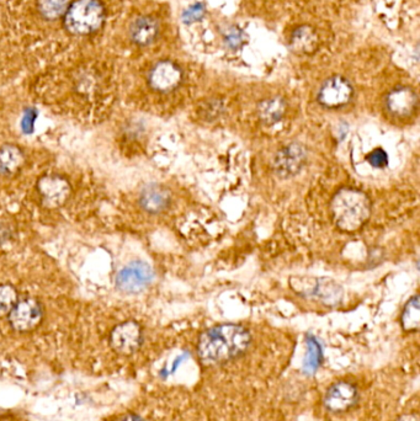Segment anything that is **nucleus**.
Returning <instances> with one entry per match:
<instances>
[{
  "label": "nucleus",
  "instance_id": "obj_1",
  "mask_svg": "<svg viewBox=\"0 0 420 421\" xmlns=\"http://www.w3.org/2000/svg\"><path fill=\"white\" fill-rule=\"evenodd\" d=\"M251 334L238 324H220L207 329L197 343V355L206 365H220L246 352Z\"/></svg>",
  "mask_w": 420,
  "mask_h": 421
},
{
  "label": "nucleus",
  "instance_id": "obj_2",
  "mask_svg": "<svg viewBox=\"0 0 420 421\" xmlns=\"http://www.w3.org/2000/svg\"><path fill=\"white\" fill-rule=\"evenodd\" d=\"M332 216L340 231H359L371 216V201L364 191L351 187L339 190L332 199Z\"/></svg>",
  "mask_w": 420,
  "mask_h": 421
},
{
  "label": "nucleus",
  "instance_id": "obj_3",
  "mask_svg": "<svg viewBox=\"0 0 420 421\" xmlns=\"http://www.w3.org/2000/svg\"><path fill=\"white\" fill-rule=\"evenodd\" d=\"M108 20V9L103 0H73L63 21L69 36L89 37L103 29Z\"/></svg>",
  "mask_w": 420,
  "mask_h": 421
},
{
  "label": "nucleus",
  "instance_id": "obj_4",
  "mask_svg": "<svg viewBox=\"0 0 420 421\" xmlns=\"http://www.w3.org/2000/svg\"><path fill=\"white\" fill-rule=\"evenodd\" d=\"M153 278V269L147 262H134L118 271L115 283L118 291L136 294L148 287Z\"/></svg>",
  "mask_w": 420,
  "mask_h": 421
},
{
  "label": "nucleus",
  "instance_id": "obj_5",
  "mask_svg": "<svg viewBox=\"0 0 420 421\" xmlns=\"http://www.w3.org/2000/svg\"><path fill=\"white\" fill-rule=\"evenodd\" d=\"M308 152L303 144L298 142L287 144L275 155L272 168L281 179H288L298 175L307 163Z\"/></svg>",
  "mask_w": 420,
  "mask_h": 421
},
{
  "label": "nucleus",
  "instance_id": "obj_6",
  "mask_svg": "<svg viewBox=\"0 0 420 421\" xmlns=\"http://www.w3.org/2000/svg\"><path fill=\"white\" fill-rule=\"evenodd\" d=\"M144 343L142 328L137 322L127 320L118 324L110 333V346L118 355L136 354Z\"/></svg>",
  "mask_w": 420,
  "mask_h": 421
},
{
  "label": "nucleus",
  "instance_id": "obj_7",
  "mask_svg": "<svg viewBox=\"0 0 420 421\" xmlns=\"http://www.w3.org/2000/svg\"><path fill=\"white\" fill-rule=\"evenodd\" d=\"M354 89L346 78L335 76L323 83L318 93V103L327 108H340L353 99Z\"/></svg>",
  "mask_w": 420,
  "mask_h": 421
},
{
  "label": "nucleus",
  "instance_id": "obj_8",
  "mask_svg": "<svg viewBox=\"0 0 420 421\" xmlns=\"http://www.w3.org/2000/svg\"><path fill=\"white\" fill-rule=\"evenodd\" d=\"M42 320L41 304L34 298L18 301L9 313L11 328L19 333H29L36 329Z\"/></svg>",
  "mask_w": 420,
  "mask_h": 421
},
{
  "label": "nucleus",
  "instance_id": "obj_9",
  "mask_svg": "<svg viewBox=\"0 0 420 421\" xmlns=\"http://www.w3.org/2000/svg\"><path fill=\"white\" fill-rule=\"evenodd\" d=\"M183 71L176 63L160 61L149 72V85L159 93H169L183 82Z\"/></svg>",
  "mask_w": 420,
  "mask_h": 421
},
{
  "label": "nucleus",
  "instance_id": "obj_10",
  "mask_svg": "<svg viewBox=\"0 0 420 421\" xmlns=\"http://www.w3.org/2000/svg\"><path fill=\"white\" fill-rule=\"evenodd\" d=\"M359 390L349 382H338L332 385L324 397V406L332 413H344L356 406Z\"/></svg>",
  "mask_w": 420,
  "mask_h": 421
},
{
  "label": "nucleus",
  "instance_id": "obj_11",
  "mask_svg": "<svg viewBox=\"0 0 420 421\" xmlns=\"http://www.w3.org/2000/svg\"><path fill=\"white\" fill-rule=\"evenodd\" d=\"M38 191L43 205L55 208L66 204L71 195V185L59 176L50 175L38 181Z\"/></svg>",
  "mask_w": 420,
  "mask_h": 421
},
{
  "label": "nucleus",
  "instance_id": "obj_12",
  "mask_svg": "<svg viewBox=\"0 0 420 421\" xmlns=\"http://www.w3.org/2000/svg\"><path fill=\"white\" fill-rule=\"evenodd\" d=\"M386 106L397 117H408L418 106V97L410 87H396L387 95Z\"/></svg>",
  "mask_w": 420,
  "mask_h": 421
},
{
  "label": "nucleus",
  "instance_id": "obj_13",
  "mask_svg": "<svg viewBox=\"0 0 420 421\" xmlns=\"http://www.w3.org/2000/svg\"><path fill=\"white\" fill-rule=\"evenodd\" d=\"M158 34V21L152 16H139L130 25V38L137 46H149L155 41Z\"/></svg>",
  "mask_w": 420,
  "mask_h": 421
},
{
  "label": "nucleus",
  "instance_id": "obj_14",
  "mask_svg": "<svg viewBox=\"0 0 420 421\" xmlns=\"http://www.w3.org/2000/svg\"><path fill=\"white\" fill-rule=\"evenodd\" d=\"M170 204L169 191L163 186L149 185L139 196V205L148 213H160L168 208Z\"/></svg>",
  "mask_w": 420,
  "mask_h": 421
},
{
  "label": "nucleus",
  "instance_id": "obj_15",
  "mask_svg": "<svg viewBox=\"0 0 420 421\" xmlns=\"http://www.w3.org/2000/svg\"><path fill=\"white\" fill-rule=\"evenodd\" d=\"M317 32L311 26H300L291 36V50L298 55H311L317 50Z\"/></svg>",
  "mask_w": 420,
  "mask_h": 421
},
{
  "label": "nucleus",
  "instance_id": "obj_16",
  "mask_svg": "<svg viewBox=\"0 0 420 421\" xmlns=\"http://www.w3.org/2000/svg\"><path fill=\"white\" fill-rule=\"evenodd\" d=\"M25 158L21 149L13 144L0 148V175L11 176L16 174L24 165Z\"/></svg>",
  "mask_w": 420,
  "mask_h": 421
},
{
  "label": "nucleus",
  "instance_id": "obj_17",
  "mask_svg": "<svg viewBox=\"0 0 420 421\" xmlns=\"http://www.w3.org/2000/svg\"><path fill=\"white\" fill-rule=\"evenodd\" d=\"M343 287L332 278H317L313 296L318 297L326 306H337L343 299Z\"/></svg>",
  "mask_w": 420,
  "mask_h": 421
},
{
  "label": "nucleus",
  "instance_id": "obj_18",
  "mask_svg": "<svg viewBox=\"0 0 420 421\" xmlns=\"http://www.w3.org/2000/svg\"><path fill=\"white\" fill-rule=\"evenodd\" d=\"M286 103L280 97L267 99L259 104L258 115L264 124H275L281 121L286 113Z\"/></svg>",
  "mask_w": 420,
  "mask_h": 421
},
{
  "label": "nucleus",
  "instance_id": "obj_19",
  "mask_svg": "<svg viewBox=\"0 0 420 421\" xmlns=\"http://www.w3.org/2000/svg\"><path fill=\"white\" fill-rule=\"evenodd\" d=\"M402 327L405 331H416L420 324L419 296H413L403 308L402 312Z\"/></svg>",
  "mask_w": 420,
  "mask_h": 421
},
{
  "label": "nucleus",
  "instance_id": "obj_20",
  "mask_svg": "<svg viewBox=\"0 0 420 421\" xmlns=\"http://www.w3.org/2000/svg\"><path fill=\"white\" fill-rule=\"evenodd\" d=\"M18 304V293L10 285H0V315L10 313Z\"/></svg>",
  "mask_w": 420,
  "mask_h": 421
},
{
  "label": "nucleus",
  "instance_id": "obj_21",
  "mask_svg": "<svg viewBox=\"0 0 420 421\" xmlns=\"http://www.w3.org/2000/svg\"><path fill=\"white\" fill-rule=\"evenodd\" d=\"M366 162L376 169H384L388 165V155L384 149L376 148L366 155Z\"/></svg>",
  "mask_w": 420,
  "mask_h": 421
},
{
  "label": "nucleus",
  "instance_id": "obj_22",
  "mask_svg": "<svg viewBox=\"0 0 420 421\" xmlns=\"http://www.w3.org/2000/svg\"><path fill=\"white\" fill-rule=\"evenodd\" d=\"M308 343V355H307V365L311 369H316L318 366V362L321 359V346L318 344L317 340L313 336H309L307 339Z\"/></svg>",
  "mask_w": 420,
  "mask_h": 421
},
{
  "label": "nucleus",
  "instance_id": "obj_23",
  "mask_svg": "<svg viewBox=\"0 0 420 421\" xmlns=\"http://www.w3.org/2000/svg\"><path fill=\"white\" fill-rule=\"evenodd\" d=\"M205 15V6L201 3H197L195 6H190L183 14V21L185 24H192L196 21H200Z\"/></svg>",
  "mask_w": 420,
  "mask_h": 421
},
{
  "label": "nucleus",
  "instance_id": "obj_24",
  "mask_svg": "<svg viewBox=\"0 0 420 421\" xmlns=\"http://www.w3.org/2000/svg\"><path fill=\"white\" fill-rule=\"evenodd\" d=\"M37 117V113L32 108H29L24 115V118L21 121V127L24 129L25 134H32L34 132V124H35V120Z\"/></svg>",
  "mask_w": 420,
  "mask_h": 421
},
{
  "label": "nucleus",
  "instance_id": "obj_25",
  "mask_svg": "<svg viewBox=\"0 0 420 421\" xmlns=\"http://www.w3.org/2000/svg\"><path fill=\"white\" fill-rule=\"evenodd\" d=\"M241 42H243V36H241V32L237 29H233L231 31L228 32L225 35V43L231 48H238L241 46Z\"/></svg>",
  "mask_w": 420,
  "mask_h": 421
},
{
  "label": "nucleus",
  "instance_id": "obj_26",
  "mask_svg": "<svg viewBox=\"0 0 420 421\" xmlns=\"http://www.w3.org/2000/svg\"><path fill=\"white\" fill-rule=\"evenodd\" d=\"M113 421H146L144 420V416L136 414V413H125L122 415L118 416V418H113Z\"/></svg>",
  "mask_w": 420,
  "mask_h": 421
},
{
  "label": "nucleus",
  "instance_id": "obj_27",
  "mask_svg": "<svg viewBox=\"0 0 420 421\" xmlns=\"http://www.w3.org/2000/svg\"><path fill=\"white\" fill-rule=\"evenodd\" d=\"M11 231L10 228L6 223L0 222V244H4L10 239Z\"/></svg>",
  "mask_w": 420,
  "mask_h": 421
},
{
  "label": "nucleus",
  "instance_id": "obj_28",
  "mask_svg": "<svg viewBox=\"0 0 420 421\" xmlns=\"http://www.w3.org/2000/svg\"><path fill=\"white\" fill-rule=\"evenodd\" d=\"M398 421H418V418L415 415H405L402 416Z\"/></svg>",
  "mask_w": 420,
  "mask_h": 421
}]
</instances>
